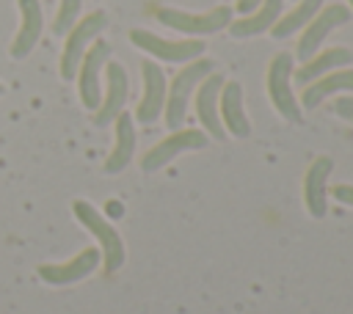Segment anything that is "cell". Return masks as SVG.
Returning a JSON list of instances; mask_svg holds the SVG:
<instances>
[{
	"label": "cell",
	"instance_id": "obj_6",
	"mask_svg": "<svg viewBox=\"0 0 353 314\" xmlns=\"http://www.w3.org/2000/svg\"><path fill=\"white\" fill-rule=\"evenodd\" d=\"M130 41L154 55L157 61H165V63H188L193 58H201L204 52V41L201 39H163V36H154L152 30H143V28H132L130 30Z\"/></svg>",
	"mask_w": 353,
	"mask_h": 314
},
{
	"label": "cell",
	"instance_id": "obj_5",
	"mask_svg": "<svg viewBox=\"0 0 353 314\" xmlns=\"http://www.w3.org/2000/svg\"><path fill=\"white\" fill-rule=\"evenodd\" d=\"M105 28H108V14L105 11H91L66 30V41H63V52H61V77L63 80H74L77 66H80L88 44Z\"/></svg>",
	"mask_w": 353,
	"mask_h": 314
},
{
	"label": "cell",
	"instance_id": "obj_14",
	"mask_svg": "<svg viewBox=\"0 0 353 314\" xmlns=\"http://www.w3.org/2000/svg\"><path fill=\"white\" fill-rule=\"evenodd\" d=\"M218 116L229 135H234V138L251 135V124H248V116L243 107V85L237 80H223L221 94H218Z\"/></svg>",
	"mask_w": 353,
	"mask_h": 314
},
{
	"label": "cell",
	"instance_id": "obj_16",
	"mask_svg": "<svg viewBox=\"0 0 353 314\" xmlns=\"http://www.w3.org/2000/svg\"><path fill=\"white\" fill-rule=\"evenodd\" d=\"M342 91H353V69H334L312 83H306L301 88V99L298 105L306 107V110H314L323 99H328L331 94H342Z\"/></svg>",
	"mask_w": 353,
	"mask_h": 314
},
{
	"label": "cell",
	"instance_id": "obj_23",
	"mask_svg": "<svg viewBox=\"0 0 353 314\" xmlns=\"http://www.w3.org/2000/svg\"><path fill=\"white\" fill-rule=\"evenodd\" d=\"M331 196H334L339 204H345V207H350V209H353V185H350V182L334 185V187H331Z\"/></svg>",
	"mask_w": 353,
	"mask_h": 314
},
{
	"label": "cell",
	"instance_id": "obj_21",
	"mask_svg": "<svg viewBox=\"0 0 353 314\" xmlns=\"http://www.w3.org/2000/svg\"><path fill=\"white\" fill-rule=\"evenodd\" d=\"M325 0H298V6H292L287 14H281L276 19V25L270 28V36L273 39H287L292 33H298L320 8H323Z\"/></svg>",
	"mask_w": 353,
	"mask_h": 314
},
{
	"label": "cell",
	"instance_id": "obj_20",
	"mask_svg": "<svg viewBox=\"0 0 353 314\" xmlns=\"http://www.w3.org/2000/svg\"><path fill=\"white\" fill-rule=\"evenodd\" d=\"M113 124H116V143H113V149H110V154H108V160L102 165L105 174L124 171L130 165V160H132V151H135V124H132V116L121 110L113 118Z\"/></svg>",
	"mask_w": 353,
	"mask_h": 314
},
{
	"label": "cell",
	"instance_id": "obj_11",
	"mask_svg": "<svg viewBox=\"0 0 353 314\" xmlns=\"http://www.w3.org/2000/svg\"><path fill=\"white\" fill-rule=\"evenodd\" d=\"M221 85H223V77L218 72H210L196 85V99H193L196 118H199L201 129L207 132V138H215V140H221L226 135V129L221 124V116H218V94H221Z\"/></svg>",
	"mask_w": 353,
	"mask_h": 314
},
{
	"label": "cell",
	"instance_id": "obj_12",
	"mask_svg": "<svg viewBox=\"0 0 353 314\" xmlns=\"http://www.w3.org/2000/svg\"><path fill=\"white\" fill-rule=\"evenodd\" d=\"M334 171V160L320 154L309 163L303 174V207L312 218H325L328 212V179Z\"/></svg>",
	"mask_w": 353,
	"mask_h": 314
},
{
	"label": "cell",
	"instance_id": "obj_4",
	"mask_svg": "<svg viewBox=\"0 0 353 314\" xmlns=\"http://www.w3.org/2000/svg\"><path fill=\"white\" fill-rule=\"evenodd\" d=\"M157 22L171 28V30H179V33H188V36H210V33H218L223 28H229L232 22V6H215L210 11H179V8H157Z\"/></svg>",
	"mask_w": 353,
	"mask_h": 314
},
{
	"label": "cell",
	"instance_id": "obj_9",
	"mask_svg": "<svg viewBox=\"0 0 353 314\" xmlns=\"http://www.w3.org/2000/svg\"><path fill=\"white\" fill-rule=\"evenodd\" d=\"M110 58V44L102 41V39H94V44L85 50L80 66H77V88H80V102L88 107V110H97L99 102H102V94H99V72L102 66L108 63Z\"/></svg>",
	"mask_w": 353,
	"mask_h": 314
},
{
	"label": "cell",
	"instance_id": "obj_19",
	"mask_svg": "<svg viewBox=\"0 0 353 314\" xmlns=\"http://www.w3.org/2000/svg\"><path fill=\"white\" fill-rule=\"evenodd\" d=\"M19 3V14H22V25L11 41V58H25L39 36H41V28H44V17H41V3L39 0H17Z\"/></svg>",
	"mask_w": 353,
	"mask_h": 314
},
{
	"label": "cell",
	"instance_id": "obj_24",
	"mask_svg": "<svg viewBox=\"0 0 353 314\" xmlns=\"http://www.w3.org/2000/svg\"><path fill=\"white\" fill-rule=\"evenodd\" d=\"M334 110H336V116H342L345 121L353 124V96H339L334 102Z\"/></svg>",
	"mask_w": 353,
	"mask_h": 314
},
{
	"label": "cell",
	"instance_id": "obj_13",
	"mask_svg": "<svg viewBox=\"0 0 353 314\" xmlns=\"http://www.w3.org/2000/svg\"><path fill=\"white\" fill-rule=\"evenodd\" d=\"M141 74H143V96L135 107V118L141 124H152L157 116H163V105H165V74L154 61H143L141 63Z\"/></svg>",
	"mask_w": 353,
	"mask_h": 314
},
{
	"label": "cell",
	"instance_id": "obj_3",
	"mask_svg": "<svg viewBox=\"0 0 353 314\" xmlns=\"http://www.w3.org/2000/svg\"><path fill=\"white\" fill-rule=\"evenodd\" d=\"M72 212H74V218L97 237V242H99V259H102L105 270H108V273L119 270V267L124 264V242H121V234L110 226V220H105V218L99 215V209L91 207V204L83 201V198L72 201Z\"/></svg>",
	"mask_w": 353,
	"mask_h": 314
},
{
	"label": "cell",
	"instance_id": "obj_17",
	"mask_svg": "<svg viewBox=\"0 0 353 314\" xmlns=\"http://www.w3.org/2000/svg\"><path fill=\"white\" fill-rule=\"evenodd\" d=\"M97 264H99V248H83L74 259H69L63 264H41L39 275L47 284H72V281H80L88 273H94Z\"/></svg>",
	"mask_w": 353,
	"mask_h": 314
},
{
	"label": "cell",
	"instance_id": "obj_10",
	"mask_svg": "<svg viewBox=\"0 0 353 314\" xmlns=\"http://www.w3.org/2000/svg\"><path fill=\"white\" fill-rule=\"evenodd\" d=\"M127 91H130V80H127L124 66L116 63V61H108L105 63V94H102L99 107L94 110V124L97 127H108L124 110Z\"/></svg>",
	"mask_w": 353,
	"mask_h": 314
},
{
	"label": "cell",
	"instance_id": "obj_7",
	"mask_svg": "<svg viewBox=\"0 0 353 314\" xmlns=\"http://www.w3.org/2000/svg\"><path fill=\"white\" fill-rule=\"evenodd\" d=\"M207 132L204 129H171L165 138H160L146 154H143V160H141V168L146 171V174H152V171H160V168H165L171 160H176V154H182V151H193V149H204L207 146Z\"/></svg>",
	"mask_w": 353,
	"mask_h": 314
},
{
	"label": "cell",
	"instance_id": "obj_27",
	"mask_svg": "<svg viewBox=\"0 0 353 314\" xmlns=\"http://www.w3.org/2000/svg\"><path fill=\"white\" fill-rule=\"evenodd\" d=\"M0 94H3V85H0Z\"/></svg>",
	"mask_w": 353,
	"mask_h": 314
},
{
	"label": "cell",
	"instance_id": "obj_15",
	"mask_svg": "<svg viewBox=\"0 0 353 314\" xmlns=\"http://www.w3.org/2000/svg\"><path fill=\"white\" fill-rule=\"evenodd\" d=\"M353 61V52L347 47H328V50H317L314 55H309L298 69H292V80L298 85H306L334 69H342Z\"/></svg>",
	"mask_w": 353,
	"mask_h": 314
},
{
	"label": "cell",
	"instance_id": "obj_1",
	"mask_svg": "<svg viewBox=\"0 0 353 314\" xmlns=\"http://www.w3.org/2000/svg\"><path fill=\"white\" fill-rule=\"evenodd\" d=\"M215 69V63L210 58H193L188 61L171 80V85L165 88V105H163V116H165V127L168 129H179L188 113V102L190 94L196 91V85Z\"/></svg>",
	"mask_w": 353,
	"mask_h": 314
},
{
	"label": "cell",
	"instance_id": "obj_8",
	"mask_svg": "<svg viewBox=\"0 0 353 314\" xmlns=\"http://www.w3.org/2000/svg\"><path fill=\"white\" fill-rule=\"evenodd\" d=\"M350 8L342 6V3H331V6H323L303 28H301V36H298V47H295V55L301 61H306L309 55H314L320 50V44L325 41V36L331 30H336L339 25H345L350 19Z\"/></svg>",
	"mask_w": 353,
	"mask_h": 314
},
{
	"label": "cell",
	"instance_id": "obj_2",
	"mask_svg": "<svg viewBox=\"0 0 353 314\" xmlns=\"http://www.w3.org/2000/svg\"><path fill=\"white\" fill-rule=\"evenodd\" d=\"M292 55L290 52H276L268 63V72H265V91L276 107V113L292 124L301 121V105H298V96L292 91Z\"/></svg>",
	"mask_w": 353,
	"mask_h": 314
},
{
	"label": "cell",
	"instance_id": "obj_22",
	"mask_svg": "<svg viewBox=\"0 0 353 314\" xmlns=\"http://www.w3.org/2000/svg\"><path fill=\"white\" fill-rule=\"evenodd\" d=\"M80 6H83V0H61L58 14H55V22H52V30H55L58 36H63V33L77 22Z\"/></svg>",
	"mask_w": 353,
	"mask_h": 314
},
{
	"label": "cell",
	"instance_id": "obj_26",
	"mask_svg": "<svg viewBox=\"0 0 353 314\" xmlns=\"http://www.w3.org/2000/svg\"><path fill=\"white\" fill-rule=\"evenodd\" d=\"M347 8H350V14H353V0H347Z\"/></svg>",
	"mask_w": 353,
	"mask_h": 314
},
{
	"label": "cell",
	"instance_id": "obj_25",
	"mask_svg": "<svg viewBox=\"0 0 353 314\" xmlns=\"http://www.w3.org/2000/svg\"><path fill=\"white\" fill-rule=\"evenodd\" d=\"M259 3H262V0H237V6H234V8H237L240 14H248V11H254Z\"/></svg>",
	"mask_w": 353,
	"mask_h": 314
},
{
	"label": "cell",
	"instance_id": "obj_18",
	"mask_svg": "<svg viewBox=\"0 0 353 314\" xmlns=\"http://www.w3.org/2000/svg\"><path fill=\"white\" fill-rule=\"evenodd\" d=\"M281 14H284V0H262L254 11L243 14L240 19H232V22H229V33H232L234 39L259 36V33L270 30Z\"/></svg>",
	"mask_w": 353,
	"mask_h": 314
}]
</instances>
